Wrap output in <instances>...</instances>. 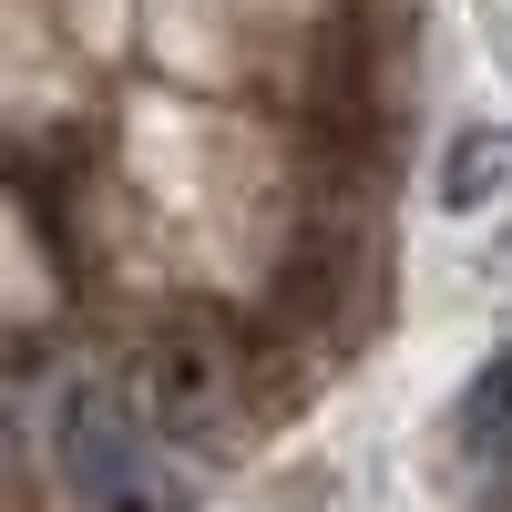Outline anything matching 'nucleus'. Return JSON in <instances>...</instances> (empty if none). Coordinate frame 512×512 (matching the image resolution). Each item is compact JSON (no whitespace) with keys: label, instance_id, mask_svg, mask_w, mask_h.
<instances>
[{"label":"nucleus","instance_id":"obj_2","mask_svg":"<svg viewBox=\"0 0 512 512\" xmlns=\"http://www.w3.org/2000/svg\"><path fill=\"white\" fill-rule=\"evenodd\" d=\"M62 472L93 512H175V472H164V431L123 390H72L62 400Z\"/></svg>","mask_w":512,"mask_h":512},{"label":"nucleus","instance_id":"obj_4","mask_svg":"<svg viewBox=\"0 0 512 512\" xmlns=\"http://www.w3.org/2000/svg\"><path fill=\"white\" fill-rule=\"evenodd\" d=\"M451 205H482V195H512V123H492V134H461L451 144V175H441Z\"/></svg>","mask_w":512,"mask_h":512},{"label":"nucleus","instance_id":"obj_1","mask_svg":"<svg viewBox=\"0 0 512 512\" xmlns=\"http://www.w3.org/2000/svg\"><path fill=\"white\" fill-rule=\"evenodd\" d=\"M123 400L164 441H226L246 420V338L226 318H164L123 369Z\"/></svg>","mask_w":512,"mask_h":512},{"label":"nucleus","instance_id":"obj_3","mask_svg":"<svg viewBox=\"0 0 512 512\" xmlns=\"http://www.w3.org/2000/svg\"><path fill=\"white\" fill-rule=\"evenodd\" d=\"M461 472H472L482 492H512V349L472 379V390H461Z\"/></svg>","mask_w":512,"mask_h":512}]
</instances>
